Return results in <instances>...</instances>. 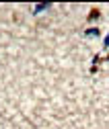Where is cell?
<instances>
[{"instance_id":"1","label":"cell","mask_w":109,"mask_h":129,"mask_svg":"<svg viewBox=\"0 0 109 129\" xmlns=\"http://www.w3.org/2000/svg\"><path fill=\"white\" fill-rule=\"evenodd\" d=\"M101 17V10L99 8H93L91 12H89V21H95V19H99Z\"/></svg>"},{"instance_id":"2","label":"cell","mask_w":109,"mask_h":129,"mask_svg":"<svg viewBox=\"0 0 109 129\" xmlns=\"http://www.w3.org/2000/svg\"><path fill=\"white\" fill-rule=\"evenodd\" d=\"M50 6H52V4H50V2H45V4H37V6H35V8H33V12H35V14H39V12H41V10H45V8H50Z\"/></svg>"},{"instance_id":"3","label":"cell","mask_w":109,"mask_h":129,"mask_svg":"<svg viewBox=\"0 0 109 129\" xmlns=\"http://www.w3.org/2000/svg\"><path fill=\"white\" fill-rule=\"evenodd\" d=\"M84 35H86V37H97V35H99V29H86Z\"/></svg>"},{"instance_id":"4","label":"cell","mask_w":109,"mask_h":129,"mask_svg":"<svg viewBox=\"0 0 109 129\" xmlns=\"http://www.w3.org/2000/svg\"><path fill=\"white\" fill-rule=\"evenodd\" d=\"M105 47H109V33H107V37H105Z\"/></svg>"},{"instance_id":"5","label":"cell","mask_w":109,"mask_h":129,"mask_svg":"<svg viewBox=\"0 0 109 129\" xmlns=\"http://www.w3.org/2000/svg\"><path fill=\"white\" fill-rule=\"evenodd\" d=\"M105 61H109V55H105Z\"/></svg>"}]
</instances>
